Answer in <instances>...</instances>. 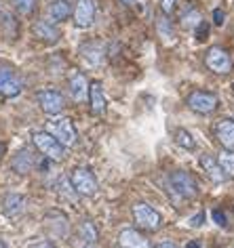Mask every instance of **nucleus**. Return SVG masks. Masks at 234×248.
I'll return each instance as SVG.
<instances>
[{"mask_svg": "<svg viewBox=\"0 0 234 248\" xmlns=\"http://www.w3.org/2000/svg\"><path fill=\"white\" fill-rule=\"evenodd\" d=\"M70 93H72V97L76 99V101H83L84 97H87V78L83 76V74H74L72 80H70Z\"/></svg>", "mask_w": 234, "mask_h": 248, "instance_id": "nucleus-18", "label": "nucleus"}, {"mask_svg": "<svg viewBox=\"0 0 234 248\" xmlns=\"http://www.w3.org/2000/svg\"><path fill=\"white\" fill-rule=\"evenodd\" d=\"M201 21H202V17H201V13L196 9H190L188 13L182 15V26L184 28H196Z\"/></svg>", "mask_w": 234, "mask_h": 248, "instance_id": "nucleus-23", "label": "nucleus"}, {"mask_svg": "<svg viewBox=\"0 0 234 248\" xmlns=\"http://www.w3.org/2000/svg\"><path fill=\"white\" fill-rule=\"evenodd\" d=\"M118 242L122 248H150L148 240L141 235L137 229H122L118 235Z\"/></svg>", "mask_w": 234, "mask_h": 248, "instance_id": "nucleus-12", "label": "nucleus"}, {"mask_svg": "<svg viewBox=\"0 0 234 248\" xmlns=\"http://www.w3.org/2000/svg\"><path fill=\"white\" fill-rule=\"evenodd\" d=\"M211 219L217 223L219 227H226V225H228V219H226V215L221 213V210H213V213H211Z\"/></svg>", "mask_w": 234, "mask_h": 248, "instance_id": "nucleus-27", "label": "nucleus"}, {"mask_svg": "<svg viewBox=\"0 0 234 248\" xmlns=\"http://www.w3.org/2000/svg\"><path fill=\"white\" fill-rule=\"evenodd\" d=\"M133 217H135V221H137L139 227L150 229V232H156V229L163 225V217L158 215L150 204H135L133 206Z\"/></svg>", "mask_w": 234, "mask_h": 248, "instance_id": "nucleus-5", "label": "nucleus"}, {"mask_svg": "<svg viewBox=\"0 0 234 248\" xmlns=\"http://www.w3.org/2000/svg\"><path fill=\"white\" fill-rule=\"evenodd\" d=\"M89 99H91V111L101 116L106 111V97H103L101 82H93L89 86Z\"/></svg>", "mask_w": 234, "mask_h": 248, "instance_id": "nucleus-15", "label": "nucleus"}, {"mask_svg": "<svg viewBox=\"0 0 234 248\" xmlns=\"http://www.w3.org/2000/svg\"><path fill=\"white\" fill-rule=\"evenodd\" d=\"M21 80L17 78V74L9 67H0V95L4 97H17L21 93Z\"/></svg>", "mask_w": 234, "mask_h": 248, "instance_id": "nucleus-10", "label": "nucleus"}, {"mask_svg": "<svg viewBox=\"0 0 234 248\" xmlns=\"http://www.w3.org/2000/svg\"><path fill=\"white\" fill-rule=\"evenodd\" d=\"M205 63L211 72L215 74H230L232 70V59L221 46H211L207 51V57H205Z\"/></svg>", "mask_w": 234, "mask_h": 248, "instance_id": "nucleus-6", "label": "nucleus"}, {"mask_svg": "<svg viewBox=\"0 0 234 248\" xmlns=\"http://www.w3.org/2000/svg\"><path fill=\"white\" fill-rule=\"evenodd\" d=\"M11 166H13L15 172H19V175H28L30 170L34 169V154L30 150H19L11 160Z\"/></svg>", "mask_w": 234, "mask_h": 248, "instance_id": "nucleus-13", "label": "nucleus"}, {"mask_svg": "<svg viewBox=\"0 0 234 248\" xmlns=\"http://www.w3.org/2000/svg\"><path fill=\"white\" fill-rule=\"evenodd\" d=\"M15 9L19 11L21 15H32L34 13V7H36V0H13Z\"/></svg>", "mask_w": 234, "mask_h": 248, "instance_id": "nucleus-25", "label": "nucleus"}, {"mask_svg": "<svg viewBox=\"0 0 234 248\" xmlns=\"http://www.w3.org/2000/svg\"><path fill=\"white\" fill-rule=\"evenodd\" d=\"M169 183H171V187H173L182 198H188V200H192V198L199 196V183H196V179L190 175V172H186V170L171 172Z\"/></svg>", "mask_w": 234, "mask_h": 248, "instance_id": "nucleus-2", "label": "nucleus"}, {"mask_svg": "<svg viewBox=\"0 0 234 248\" xmlns=\"http://www.w3.org/2000/svg\"><path fill=\"white\" fill-rule=\"evenodd\" d=\"M51 17L55 21H66L72 17V4L70 0H55L51 4Z\"/></svg>", "mask_w": 234, "mask_h": 248, "instance_id": "nucleus-19", "label": "nucleus"}, {"mask_svg": "<svg viewBox=\"0 0 234 248\" xmlns=\"http://www.w3.org/2000/svg\"><path fill=\"white\" fill-rule=\"evenodd\" d=\"M0 248H9V244H7V242H4L2 238H0Z\"/></svg>", "mask_w": 234, "mask_h": 248, "instance_id": "nucleus-35", "label": "nucleus"}, {"mask_svg": "<svg viewBox=\"0 0 234 248\" xmlns=\"http://www.w3.org/2000/svg\"><path fill=\"white\" fill-rule=\"evenodd\" d=\"M175 2H177V0H161V11H163L165 15H169L171 11H173Z\"/></svg>", "mask_w": 234, "mask_h": 248, "instance_id": "nucleus-29", "label": "nucleus"}, {"mask_svg": "<svg viewBox=\"0 0 234 248\" xmlns=\"http://www.w3.org/2000/svg\"><path fill=\"white\" fill-rule=\"evenodd\" d=\"M215 137L226 150H234V120H219L215 126Z\"/></svg>", "mask_w": 234, "mask_h": 248, "instance_id": "nucleus-11", "label": "nucleus"}, {"mask_svg": "<svg viewBox=\"0 0 234 248\" xmlns=\"http://www.w3.org/2000/svg\"><path fill=\"white\" fill-rule=\"evenodd\" d=\"M30 248H55V246H53V244H49V242H38V244L30 246Z\"/></svg>", "mask_w": 234, "mask_h": 248, "instance_id": "nucleus-31", "label": "nucleus"}, {"mask_svg": "<svg viewBox=\"0 0 234 248\" xmlns=\"http://www.w3.org/2000/svg\"><path fill=\"white\" fill-rule=\"evenodd\" d=\"M156 32H158V36L161 38H165V40H173V26H171V21L167 19V17H158L156 19Z\"/></svg>", "mask_w": 234, "mask_h": 248, "instance_id": "nucleus-22", "label": "nucleus"}, {"mask_svg": "<svg viewBox=\"0 0 234 248\" xmlns=\"http://www.w3.org/2000/svg\"><path fill=\"white\" fill-rule=\"evenodd\" d=\"M70 183L76 194L83 196H95L97 194V179L89 169H74L70 175Z\"/></svg>", "mask_w": 234, "mask_h": 248, "instance_id": "nucleus-3", "label": "nucleus"}, {"mask_svg": "<svg viewBox=\"0 0 234 248\" xmlns=\"http://www.w3.org/2000/svg\"><path fill=\"white\" fill-rule=\"evenodd\" d=\"M23 208H26V198L21 194H9L2 202V213L7 217H11V219H13V217H19L23 213Z\"/></svg>", "mask_w": 234, "mask_h": 248, "instance_id": "nucleus-14", "label": "nucleus"}, {"mask_svg": "<svg viewBox=\"0 0 234 248\" xmlns=\"http://www.w3.org/2000/svg\"><path fill=\"white\" fill-rule=\"evenodd\" d=\"M207 36H209V23L207 21H201L199 26L194 28V38L202 42V40H207Z\"/></svg>", "mask_w": 234, "mask_h": 248, "instance_id": "nucleus-26", "label": "nucleus"}, {"mask_svg": "<svg viewBox=\"0 0 234 248\" xmlns=\"http://www.w3.org/2000/svg\"><path fill=\"white\" fill-rule=\"evenodd\" d=\"M49 131L55 139L59 141L64 147H70L76 143V128H74V124L67 120V118H53L51 122H49Z\"/></svg>", "mask_w": 234, "mask_h": 248, "instance_id": "nucleus-4", "label": "nucleus"}, {"mask_svg": "<svg viewBox=\"0 0 234 248\" xmlns=\"http://www.w3.org/2000/svg\"><path fill=\"white\" fill-rule=\"evenodd\" d=\"M78 233H81V238L84 242H89V244H95L97 238H100V233H97V227L91 221H84L83 225H81V229H78Z\"/></svg>", "mask_w": 234, "mask_h": 248, "instance_id": "nucleus-21", "label": "nucleus"}, {"mask_svg": "<svg viewBox=\"0 0 234 248\" xmlns=\"http://www.w3.org/2000/svg\"><path fill=\"white\" fill-rule=\"evenodd\" d=\"M186 248H202V244H201V242H188Z\"/></svg>", "mask_w": 234, "mask_h": 248, "instance_id": "nucleus-32", "label": "nucleus"}, {"mask_svg": "<svg viewBox=\"0 0 234 248\" xmlns=\"http://www.w3.org/2000/svg\"><path fill=\"white\" fill-rule=\"evenodd\" d=\"M34 34H36V38H38V40H47V42H55V40L59 38L57 28H55L53 23L45 21V19L36 21V26H34Z\"/></svg>", "mask_w": 234, "mask_h": 248, "instance_id": "nucleus-17", "label": "nucleus"}, {"mask_svg": "<svg viewBox=\"0 0 234 248\" xmlns=\"http://www.w3.org/2000/svg\"><path fill=\"white\" fill-rule=\"evenodd\" d=\"M224 19H226L224 11H221V9H215V11H213V23H215V26L221 28V26H224Z\"/></svg>", "mask_w": 234, "mask_h": 248, "instance_id": "nucleus-28", "label": "nucleus"}, {"mask_svg": "<svg viewBox=\"0 0 234 248\" xmlns=\"http://www.w3.org/2000/svg\"><path fill=\"white\" fill-rule=\"evenodd\" d=\"M156 248H177L175 244H171V242H163V244H158Z\"/></svg>", "mask_w": 234, "mask_h": 248, "instance_id": "nucleus-33", "label": "nucleus"}, {"mask_svg": "<svg viewBox=\"0 0 234 248\" xmlns=\"http://www.w3.org/2000/svg\"><path fill=\"white\" fill-rule=\"evenodd\" d=\"M122 4H127V7H135V4H137V0H120Z\"/></svg>", "mask_w": 234, "mask_h": 248, "instance_id": "nucleus-34", "label": "nucleus"}, {"mask_svg": "<svg viewBox=\"0 0 234 248\" xmlns=\"http://www.w3.org/2000/svg\"><path fill=\"white\" fill-rule=\"evenodd\" d=\"M175 141H177V145L184 147V150H194V147H196L192 135H190L188 131H184V128H180V131L175 133Z\"/></svg>", "mask_w": 234, "mask_h": 248, "instance_id": "nucleus-24", "label": "nucleus"}, {"mask_svg": "<svg viewBox=\"0 0 234 248\" xmlns=\"http://www.w3.org/2000/svg\"><path fill=\"white\" fill-rule=\"evenodd\" d=\"M201 166L205 169V172L209 175V179H211L213 183H221L226 179V175H224V170L219 169V164L213 160V156L211 154H205V156H201Z\"/></svg>", "mask_w": 234, "mask_h": 248, "instance_id": "nucleus-16", "label": "nucleus"}, {"mask_svg": "<svg viewBox=\"0 0 234 248\" xmlns=\"http://www.w3.org/2000/svg\"><path fill=\"white\" fill-rule=\"evenodd\" d=\"M36 101H38L40 105V109L45 111V114H59L61 109H64V95H61L59 91H55V89H45V91H40L38 95H36Z\"/></svg>", "mask_w": 234, "mask_h": 248, "instance_id": "nucleus-8", "label": "nucleus"}, {"mask_svg": "<svg viewBox=\"0 0 234 248\" xmlns=\"http://www.w3.org/2000/svg\"><path fill=\"white\" fill-rule=\"evenodd\" d=\"M217 95L213 93H207V91H194L190 93L188 97V105L190 109L199 111V114H211V111L217 109Z\"/></svg>", "mask_w": 234, "mask_h": 248, "instance_id": "nucleus-7", "label": "nucleus"}, {"mask_svg": "<svg viewBox=\"0 0 234 248\" xmlns=\"http://www.w3.org/2000/svg\"><path fill=\"white\" fill-rule=\"evenodd\" d=\"M72 15H74V23L78 28H89L95 19V2L93 0H76Z\"/></svg>", "mask_w": 234, "mask_h": 248, "instance_id": "nucleus-9", "label": "nucleus"}, {"mask_svg": "<svg viewBox=\"0 0 234 248\" xmlns=\"http://www.w3.org/2000/svg\"><path fill=\"white\" fill-rule=\"evenodd\" d=\"M89 248H91V246H89Z\"/></svg>", "mask_w": 234, "mask_h": 248, "instance_id": "nucleus-36", "label": "nucleus"}, {"mask_svg": "<svg viewBox=\"0 0 234 248\" xmlns=\"http://www.w3.org/2000/svg\"><path fill=\"white\" fill-rule=\"evenodd\" d=\"M202 219H205V215L199 213L196 217H192V219H190V225H192V227H199V225H202Z\"/></svg>", "mask_w": 234, "mask_h": 248, "instance_id": "nucleus-30", "label": "nucleus"}, {"mask_svg": "<svg viewBox=\"0 0 234 248\" xmlns=\"http://www.w3.org/2000/svg\"><path fill=\"white\" fill-rule=\"evenodd\" d=\"M32 139H34V145L38 147L45 158L53 160V162H61V160H64V145H61L53 135H49L45 131H36L32 135Z\"/></svg>", "mask_w": 234, "mask_h": 248, "instance_id": "nucleus-1", "label": "nucleus"}, {"mask_svg": "<svg viewBox=\"0 0 234 248\" xmlns=\"http://www.w3.org/2000/svg\"><path fill=\"white\" fill-rule=\"evenodd\" d=\"M217 164H219V169L224 170L226 177H234V152L232 150L221 152L217 158Z\"/></svg>", "mask_w": 234, "mask_h": 248, "instance_id": "nucleus-20", "label": "nucleus"}]
</instances>
